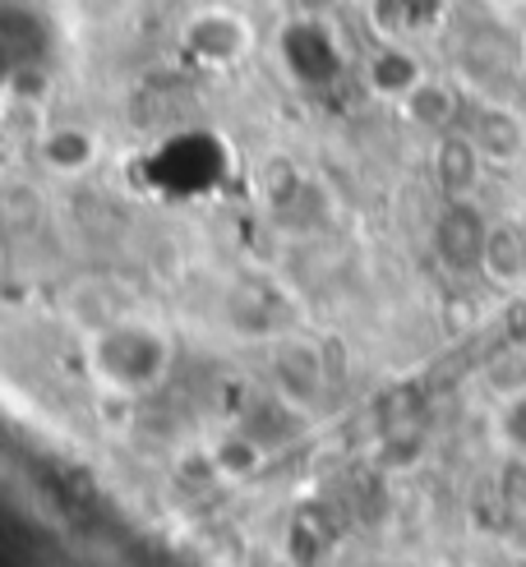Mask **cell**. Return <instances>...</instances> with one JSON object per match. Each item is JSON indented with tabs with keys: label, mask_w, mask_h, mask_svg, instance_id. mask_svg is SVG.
<instances>
[{
	"label": "cell",
	"mask_w": 526,
	"mask_h": 567,
	"mask_svg": "<svg viewBox=\"0 0 526 567\" xmlns=\"http://www.w3.org/2000/svg\"><path fill=\"white\" fill-rule=\"evenodd\" d=\"M185 47L199 55L204 65H236L249 47V28L240 14H227V28H213V14H199L185 28Z\"/></svg>",
	"instance_id": "cell-10"
},
{
	"label": "cell",
	"mask_w": 526,
	"mask_h": 567,
	"mask_svg": "<svg viewBox=\"0 0 526 567\" xmlns=\"http://www.w3.org/2000/svg\"><path fill=\"white\" fill-rule=\"evenodd\" d=\"M0 189H6V181H0Z\"/></svg>",
	"instance_id": "cell-15"
},
{
	"label": "cell",
	"mask_w": 526,
	"mask_h": 567,
	"mask_svg": "<svg viewBox=\"0 0 526 567\" xmlns=\"http://www.w3.org/2000/svg\"><path fill=\"white\" fill-rule=\"evenodd\" d=\"M476 272H485L494 287H504V291L522 287V281H526V221H517V217H489Z\"/></svg>",
	"instance_id": "cell-8"
},
{
	"label": "cell",
	"mask_w": 526,
	"mask_h": 567,
	"mask_svg": "<svg viewBox=\"0 0 526 567\" xmlns=\"http://www.w3.org/2000/svg\"><path fill=\"white\" fill-rule=\"evenodd\" d=\"M517 74L526 79V28H522V33H517Z\"/></svg>",
	"instance_id": "cell-12"
},
{
	"label": "cell",
	"mask_w": 526,
	"mask_h": 567,
	"mask_svg": "<svg viewBox=\"0 0 526 567\" xmlns=\"http://www.w3.org/2000/svg\"><path fill=\"white\" fill-rule=\"evenodd\" d=\"M0 268H6V245H0Z\"/></svg>",
	"instance_id": "cell-14"
},
{
	"label": "cell",
	"mask_w": 526,
	"mask_h": 567,
	"mask_svg": "<svg viewBox=\"0 0 526 567\" xmlns=\"http://www.w3.org/2000/svg\"><path fill=\"white\" fill-rule=\"evenodd\" d=\"M425 79L421 61H415V51L406 42H383L374 55H370V65H365V83H370V93L383 97V102H402L415 83Z\"/></svg>",
	"instance_id": "cell-9"
},
{
	"label": "cell",
	"mask_w": 526,
	"mask_h": 567,
	"mask_svg": "<svg viewBox=\"0 0 526 567\" xmlns=\"http://www.w3.org/2000/svg\"><path fill=\"white\" fill-rule=\"evenodd\" d=\"M97 157H102V138L89 125L61 121V125L38 130V162L47 166L51 176H61V181L89 176L97 166Z\"/></svg>",
	"instance_id": "cell-6"
},
{
	"label": "cell",
	"mask_w": 526,
	"mask_h": 567,
	"mask_svg": "<svg viewBox=\"0 0 526 567\" xmlns=\"http://www.w3.org/2000/svg\"><path fill=\"white\" fill-rule=\"evenodd\" d=\"M481 6H489V10H517V6H526V0H481Z\"/></svg>",
	"instance_id": "cell-13"
},
{
	"label": "cell",
	"mask_w": 526,
	"mask_h": 567,
	"mask_svg": "<svg viewBox=\"0 0 526 567\" xmlns=\"http://www.w3.org/2000/svg\"><path fill=\"white\" fill-rule=\"evenodd\" d=\"M176 360L172 332L138 315H111L83 337V364L102 392L111 396H148L166 383Z\"/></svg>",
	"instance_id": "cell-1"
},
{
	"label": "cell",
	"mask_w": 526,
	"mask_h": 567,
	"mask_svg": "<svg viewBox=\"0 0 526 567\" xmlns=\"http://www.w3.org/2000/svg\"><path fill=\"white\" fill-rule=\"evenodd\" d=\"M466 138L476 144V153L485 157L489 172H508L526 157V121L522 111L504 97H476L466 102V116H462Z\"/></svg>",
	"instance_id": "cell-2"
},
{
	"label": "cell",
	"mask_w": 526,
	"mask_h": 567,
	"mask_svg": "<svg viewBox=\"0 0 526 567\" xmlns=\"http://www.w3.org/2000/svg\"><path fill=\"white\" fill-rule=\"evenodd\" d=\"M430 172L443 198H476L481 176L489 172L485 157L476 153V144L466 138V130H443L434 134V153H430Z\"/></svg>",
	"instance_id": "cell-5"
},
{
	"label": "cell",
	"mask_w": 526,
	"mask_h": 567,
	"mask_svg": "<svg viewBox=\"0 0 526 567\" xmlns=\"http://www.w3.org/2000/svg\"><path fill=\"white\" fill-rule=\"evenodd\" d=\"M398 111H402V121H406L411 130H421V134L434 138V134H443V130H457V125H462L466 102H462L457 83L425 74V79L398 102Z\"/></svg>",
	"instance_id": "cell-7"
},
{
	"label": "cell",
	"mask_w": 526,
	"mask_h": 567,
	"mask_svg": "<svg viewBox=\"0 0 526 567\" xmlns=\"http://www.w3.org/2000/svg\"><path fill=\"white\" fill-rule=\"evenodd\" d=\"M272 383L287 402H310L328 388V351L310 337H287L272 347Z\"/></svg>",
	"instance_id": "cell-3"
},
{
	"label": "cell",
	"mask_w": 526,
	"mask_h": 567,
	"mask_svg": "<svg viewBox=\"0 0 526 567\" xmlns=\"http://www.w3.org/2000/svg\"><path fill=\"white\" fill-rule=\"evenodd\" d=\"M489 217L476 208V198H443V213L434 221V249L448 268H476L485 245Z\"/></svg>",
	"instance_id": "cell-4"
},
{
	"label": "cell",
	"mask_w": 526,
	"mask_h": 567,
	"mask_svg": "<svg viewBox=\"0 0 526 567\" xmlns=\"http://www.w3.org/2000/svg\"><path fill=\"white\" fill-rule=\"evenodd\" d=\"M494 434L504 447L522 452L526 457V388H517L504 406H498V420H494Z\"/></svg>",
	"instance_id": "cell-11"
}]
</instances>
